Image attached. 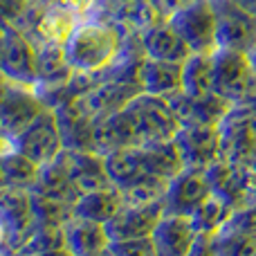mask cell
Here are the masks:
<instances>
[{
  "mask_svg": "<svg viewBox=\"0 0 256 256\" xmlns=\"http://www.w3.org/2000/svg\"><path fill=\"white\" fill-rule=\"evenodd\" d=\"M128 34L108 18L92 14L74 27L63 45L68 66L76 74H102L110 70L126 50Z\"/></svg>",
  "mask_w": 256,
  "mask_h": 256,
  "instance_id": "cell-1",
  "label": "cell"
},
{
  "mask_svg": "<svg viewBox=\"0 0 256 256\" xmlns=\"http://www.w3.org/2000/svg\"><path fill=\"white\" fill-rule=\"evenodd\" d=\"M218 132L222 162L256 166V110L248 106H232L218 124Z\"/></svg>",
  "mask_w": 256,
  "mask_h": 256,
  "instance_id": "cell-2",
  "label": "cell"
},
{
  "mask_svg": "<svg viewBox=\"0 0 256 256\" xmlns=\"http://www.w3.org/2000/svg\"><path fill=\"white\" fill-rule=\"evenodd\" d=\"M0 222L4 227V256H20L27 238L36 230L32 198L27 189L2 186L0 189Z\"/></svg>",
  "mask_w": 256,
  "mask_h": 256,
  "instance_id": "cell-3",
  "label": "cell"
},
{
  "mask_svg": "<svg viewBox=\"0 0 256 256\" xmlns=\"http://www.w3.org/2000/svg\"><path fill=\"white\" fill-rule=\"evenodd\" d=\"M256 79L250 54L218 48L214 52V92L232 106H240Z\"/></svg>",
  "mask_w": 256,
  "mask_h": 256,
  "instance_id": "cell-4",
  "label": "cell"
},
{
  "mask_svg": "<svg viewBox=\"0 0 256 256\" xmlns=\"http://www.w3.org/2000/svg\"><path fill=\"white\" fill-rule=\"evenodd\" d=\"M14 148L38 166H45L52 160H56L58 153L66 148L56 112L52 108H43L32 120V124L14 140Z\"/></svg>",
  "mask_w": 256,
  "mask_h": 256,
  "instance_id": "cell-5",
  "label": "cell"
},
{
  "mask_svg": "<svg viewBox=\"0 0 256 256\" xmlns=\"http://www.w3.org/2000/svg\"><path fill=\"white\" fill-rule=\"evenodd\" d=\"M168 20L189 45L191 54H214L218 50L216 12L212 0H194Z\"/></svg>",
  "mask_w": 256,
  "mask_h": 256,
  "instance_id": "cell-6",
  "label": "cell"
},
{
  "mask_svg": "<svg viewBox=\"0 0 256 256\" xmlns=\"http://www.w3.org/2000/svg\"><path fill=\"white\" fill-rule=\"evenodd\" d=\"M216 12L218 48L252 54L256 48V16L234 0H212Z\"/></svg>",
  "mask_w": 256,
  "mask_h": 256,
  "instance_id": "cell-7",
  "label": "cell"
},
{
  "mask_svg": "<svg viewBox=\"0 0 256 256\" xmlns=\"http://www.w3.org/2000/svg\"><path fill=\"white\" fill-rule=\"evenodd\" d=\"M207 171L214 194L220 196L234 212L256 202V166L218 160Z\"/></svg>",
  "mask_w": 256,
  "mask_h": 256,
  "instance_id": "cell-8",
  "label": "cell"
},
{
  "mask_svg": "<svg viewBox=\"0 0 256 256\" xmlns=\"http://www.w3.org/2000/svg\"><path fill=\"white\" fill-rule=\"evenodd\" d=\"M214 194L207 168L184 166L176 178L168 180L164 196V212L176 216H189Z\"/></svg>",
  "mask_w": 256,
  "mask_h": 256,
  "instance_id": "cell-9",
  "label": "cell"
},
{
  "mask_svg": "<svg viewBox=\"0 0 256 256\" xmlns=\"http://www.w3.org/2000/svg\"><path fill=\"white\" fill-rule=\"evenodd\" d=\"M0 74L12 84L36 88V43L14 25H7L0 52Z\"/></svg>",
  "mask_w": 256,
  "mask_h": 256,
  "instance_id": "cell-10",
  "label": "cell"
},
{
  "mask_svg": "<svg viewBox=\"0 0 256 256\" xmlns=\"http://www.w3.org/2000/svg\"><path fill=\"white\" fill-rule=\"evenodd\" d=\"M43 108L45 106L40 102L36 88L12 84L2 106H0V132L14 142Z\"/></svg>",
  "mask_w": 256,
  "mask_h": 256,
  "instance_id": "cell-11",
  "label": "cell"
},
{
  "mask_svg": "<svg viewBox=\"0 0 256 256\" xmlns=\"http://www.w3.org/2000/svg\"><path fill=\"white\" fill-rule=\"evenodd\" d=\"M184 166L209 168L220 160V132L218 126H180L173 137Z\"/></svg>",
  "mask_w": 256,
  "mask_h": 256,
  "instance_id": "cell-12",
  "label": "cell"
},
{
  "mask_svg": "<svg viewBox=\"0 0 256 256\" xmlns=\"http://www.w3.org/2000/svg\"><path fill=\"white\" fill-rule=\"evenodd\" d=\"M164 202L155 204H124L115 214L110 222H106V232L110 236V243L132 238H150L153 230L164 216Z\"/></svg>",
  "mask_w": 256,
  "mask_h": 256,
  "instance_id": "cell-13",
  "label": "cell"
},
{
  "mask_svg": "<svg viewBox=\"0 0 256 256\" xmlns=\"http://www.w3.org/2000/svg\"><path fill=\"white\" fill-rule=\"evenodd\" d=\"M63 166L68 171L72 186L76 194H90V191L110 186V178L106 173V164H104V155L97 150H74V148H63L61 150Z\"/></svg>",
  "mask_w": 256,
  "mask_h": 256,
  "instance_id": "cell-14",
  "label": "cell"
},
{
  "mask_svg": "<svg viewBox=\"0 0 256 256\" xmlns=\"http://www.w3.org/2000/svg\"><path fill=\"white\" fill-rule=\"evenodd\" d=\"M142 54L146 58H155V61H171V63H184L191 56L189 45L184 43L178 30L171 25V20H158L148 25L144 32L137 34Z\"/></svg>",
  "mask_w": 256,
  "mask_h": 256,
  "instance_id": "cell-15",
  "label": "cell"
},
{
  "mask_svg": "<svg viewBox=\"0 0 256 256\" xmlns=\"http://www.w3.org/2000/svg\"><path fill=\"white\" fill-rule=\"evenodd\" d=\"M198 236L189 216L164 214L150 234V243L158 256H189Z\"/></svg>",
  "mask_w": 256,
  "mask_h": 256,
  "instance_id": "cell-16",
  "label": "cell"
},
{
  "mask_svg": "<svg viewBox=\"0 0 256 256\" xmlns=\"http://www.w3.org/2000/svg\"><path fill=\"white\" fill-rule=\"evenodd\" d=\"M166 99L171 104L176 117L180 120V126H218L232 108V104H227L218 94L198 99V97H189V94H184L180 90L178 94Z\"/></svg>",
  "mask_w": 256,
  "mask_h": 256,
  "instance_id": "cell-17",
  "label": "cell"
},
{
  "mask_svg": "<svg viewBox=\"0 0 256 256\" xmlns=\"http://www.w3.org/2000/svg\"><path fill=\"white\" fill-rule=\"evenodd\" d=\"M137 81L140 90L155 97H173L182 90V63L155 61V58H142L137 68Z\"/></svg>",
  "mask_w": 256,
  "mask_h": 256,
  "instance_id": "cell-18",
  "label": "cell"
},
{
  "mask_svg": "<svg viewBox=\"0 0 256 256\" xmlns=\"http://www.w3.org/2000/svg\"><path fill=\"white\" fill-rule=\"evenodd\" d=\"M63 248L72 256H92L110 248L106 225L72 216L63 225Z\"/></svg>",
  "mask_w": 256,
  "mask_h": 256,
  "instance_id": "cell-19",
  "label": "cell"
},
{
  "mask_svg": "<svg viewBox=\"0 0 256 256\" xmlns=\"http://www.w3.org/2000/svg\"><path fill=\"white\" fill-rule=\"evenodd\" d=\"M122 207H124V198H122L120 186L110 184L104 189L90 191V194H81L72 204V216L106 225L115 218V214Z\"/></svg>",
  "mask_w": 256,
  "mask_h": 256,
  "instance_id": "cell-20",
  "label": "cell"
},
{
  "mask_svg": "<svg viewBox=\"0 0 256 256\" xmlns=\"http://www.w3.org/2000/svg\"><path fill=\"white\" fill-rule=\"evenodd\" d=\"M61 45H36V88H58L72 79Z\"/></svg>",
  "mask_w": 256,
  "mask_h": 256,
  "instance_id": "cell-21",
  "label": "cell"
},
{
  "mask_svg": "<svg viewBox=\"0 0 256 256\" xmlns=\"http://www.w3.org/2000/svg\"><path fill=\"white\" fill-rule=\"evenodd\" d=\"M106 173L115 186H126L146 173L144 148L142 146H122L104 155Z\"/></svg>",
  "mask_w": 256,
  "mask_h": 256,
  "instance_id": "cell-22",
  "label": "cell"
},
{
  "mask_svg": "<svg viewBox=\"0 0 256 256\" xmlns=\"http://www.w3.org/2000/svg\"><path fill=\"white\" fill-rule=\"evenodd\" d=\"M182 92L189 97H212L214 92V54H191L182 63Z\"/></svg>",
  "mask_w": 256,
  "mask_h": 256,
  "instance_id": "cell-23",
  "label": "cell"
},
{
  "mask_svg": "<svg viewBox=\"0 0 256 256\" xmlns=\"http://www.w3.org/2000/svg\"><path fill=\"white\" fill-rule=\"evenodd\" d=\"M144 164H146V173H153L160 178H176L178 173L184 168L182 155L178 150L176 142H155V144H144Z\"/></svg>",
  "mask_w": 256,
  "mask_h": 256,
  "instance_id": "cell-24",
  "label": "cell"
},
{
  "mask_svg": "<svg viewBox=\"0 0 256 256\" xmlns=\"http://www.w3.org/2000/svg\"><path fill=\"white\" fill-rule=\"evenodd\" d=\"M0 173H2L4 186H14V189H27L32 191L38 182L40 166L27 160L22 153L12 148L7 155L0 158Z\"/></svg>",
  "mask_w": 256,
  "mask_h": 256,
  "instance_id": "cell-25",
  "label": "cell"
},
{
  "mask_svg": "<svg viewBox=\"0 0 256 256\" xmlns=\"http://www.w3.org/2000/svg\"><path fill=\"white\" fill-rule=\"evenodd\" d=\"M168 189V180L166 178L153 176V173H144L137 180H132L130 184L120 186L124 204H155V202H164V196Z\"/></svg>",
  "mask_w": 256,
  "mask_h": 256,
  "instance_id": "cell-26",
  "label": "cell"
},
{
  "mask_svg": "<svg viewBox=\"0 0 256 256\" xmlns=\"http://www.w3.org/2000/svg\"><path fill=\"white\" fill-rule=\"evenodd\" d=\"M234 209L220 198V196L212 194L194 214H191V222H194L196 232L200 236H214L227 220H230Z\"/></svg>",
  "mask_w": 256,
  "mask_h": 256,
  "instance_id": "cell-27",
  "label": "cell"
},
{
  "mask_svg": "<svg viewBox=\"0 0 256 256\" xmlns=\"http://www.w3.org/2000/svg\"><path fill=\"white\" fill-rule=\"evenodd\" d=\"M212 250L216 256H256V236L225 222L212 236Z\"/></svg>",
  "mask_w": 256,
  "mask_h": 256,
  "instance_id": "cell-28",
  "label": "cell"
},
{
  "mask_svg": "<svg viewBox=\"0 0 256 256\" xmlns=\"http://www.w3.org/2000/svg\"><path fill=\"white\" fill-rule=\"evenodd\" d=\"M110 252L112 256H158L150 238L117 240V243H110Z\"/></svg>",
  "mask_w": 256,
  "mask_h": 256,
  "instance_id": "cell-29",
  "label": "cell"
},
{
  "mask_svg": "<svg viewBox=\"0 0 256 256\" xmlns=\"http://www.w3.org/2000/svg\"><path fill=\"white\" fill-rule=\"evenodd\" d=\"M45 4H56V7H63L68 12H72L79 18H88L92 14H97L99 0H40Z\"/></svg>",
  "mask_w": 256,
  "mask_h": 256,
  "instance_id": "cell-30",
  "label": "cell"
},
{
  "mask_svg": "<svg viewBox=\"0 0 256 256\" xmlns=\"http://www.w3.org/2000/svg\"><path fill=\"white\" fill-rule=\"evenodd\" d=\"M150 7H153L155 16L162 18V20H168L171 16H176L180 9H184L186 4H191L194 0H148Z\"/></svg>",
  "mask_w": 256,
  "mask_h": 256,
  "instance_id": "cell-31",
  "label": "cell"
},
{
  "mask_svg": "<svg viewBox=\"0 0 256 256\" xmlns=\"http://www.w3.org/2000/svg\"><path fill=\"white\" fill-rule=\"evenodd\" d=\"M189 256H216L212 250V236H198Z\"/></svg>",
  "mask_w": 256,
  "mask_h": 256,
  "instance_id": "cell-32",
  "label": "cell"
},
{
  "mask_svg": "<svg viewBox=\"0 0 256 256\" xmlns=\"http://www.w3.org/2000/svg\"><path fill=\"white\" fill-rule=\"evenodd\" d=\"M240 106H248V108H252V110H256V79H254L252 88H250L248 97H245V102L240 104Z\"/></svg>",
  "mask_w": 256,
  "mask_h": 256,
  "instance_id": "cell-33",
  "label": "cell"
},
{
  "mask_svg": "<svg viewBox=\"0 0 256 256\" xmlns=\"http://www.w3.org/2000/svg\"><path fill=\"white\" fill-rule=\"evenodd\" d=\"M30 256H72L66 248H56V250H45V252H36V254H30Z\"/></svg>",
  "mask_w": 256,
  "mask_h": 256,
  "instance_id": "cell-34",
  "label": "cell"
},
{
  "mask_svg": "<svg viewBox=\"0 0 256 256\" xmlns=\"http://www.w3.org/2000/svg\"><path fill=\"white\" fill-rule=\"evenodd\" d=\"M9 88H12V81H9L7 76L0 74V106H2V102H4V97H7Z\"/></svg>",
  "mask_w": 256,
  "mask_h": 256,
  "instance_id": "cell-35",
  "label": "cell"
},
{
  "mask_svg": "<svg viewBox=\"0 0 256 256\" xmlns=\"http://www.w3.org/2000/svg\"><path fill=\"white\" fill-rule=\"evenodd\" d=\"M12 148H14V142L9 140V137H4L2 132H0V158H2V155H7Z\"/></svg>",
  "mask_w": 256,
  "mask_h": 256,
  "instance_id": "cell-36",
  "label": "cell"
},
{
  "mask_svg": "<svg viewBox=\"0 0 256 256\" xmlns=\"http://www.w3.org/2000/svg\"><path fill=\"white\" fill-rule=\"evenodd\" d=\"M236 4H240L243 9H248L250 14H254L256 16V0H234Z\"/></svg>",
  "mask_w": 256,
  "mask_h": 256,
  "instance_id": "cell-37",
  "label": "cell"
},
{
  "mask_svg": "<svg viewBox=\"0 0 256 256\" xmlns=\"http://www.w3.org/2000/svg\"><path fill=\"white\" fill-rule=\"evenodd\" d=\"M4 36H7V25L0 22V52H2V43H4Z\"/></svg>",
  "mask_w": 256,
  "mask_h": 256,
  "instance_id": "cell-38",
  "label": "cell"
},
{
  "mask_svg": "<svg viewBox=\"0 0 256 256\" xmlns=\"http://www.w3.org/2000/svg\"><path fill=\"white\" fill-rule=\"evenodd\" d=\"M2 248H4V227L0 222V252H2Z\"/></svg>",
  "mask_w": 256,
  "mask_h": 256,
  "instance_id": "cell-39",
  "label": "cell"
},
{
  "mask_svg": "<svg viewBox=\"0 0 256 256\" xmlns=\"http://www.w3.org/2000/svg\"><path fill=\"white\" fill-rule=\"evenodd\" d=\"M92 256H112V252H110V248H108V250H104V252H97V254H92Z\"/></svg>",
  "mask_w": 256,
  "mask_h": 256,
  "instance_id": "cell-40",
  "label": "cell"
},
{
  "mask_svg": "<svg viewBox=\"0 0 256 256\" xmlns=\"http://www.w3.org/2000/svg\"><path fill=\"white\" fill-rule=\"evenodd\" d=\"M250 61H252V66H254V72H256V48H254V52L250 54Z\"/></svg>",
  "mask_w": 256,
  "mask_h": 256,
  "instance_id": "cell-41",
  "label": "cell"
},
{
  "mask_svg": "<svg viewBox=\"0 0 256 256\" xmlns=\"http://www.w3.org/2000/svg\"><path fill=\"white\" fill-rule=\"evenodd\" d=\"M4 186V180H2V173H0V189H2Z\"/></svg>",
  "mask_w": 256,
  "mask_h": 256,
  "instance_id": "cell-42",
  "label": "cell"
},
{
  "mask_svg": "<svg viewBox=\"0 0 256 256\" xmlns=\"http://www.w3.org/2000/svg\"><path fill=\"white\" fill-rule=\"evenodd\" d=\"M20 2H25V4H27V2H30V0H20Z\"/></svg>",
  "mask_w": 256,
  "mask_h": 256,
  "instance_id": "cell-43",
  "label": "cell"
}]
</instances>
